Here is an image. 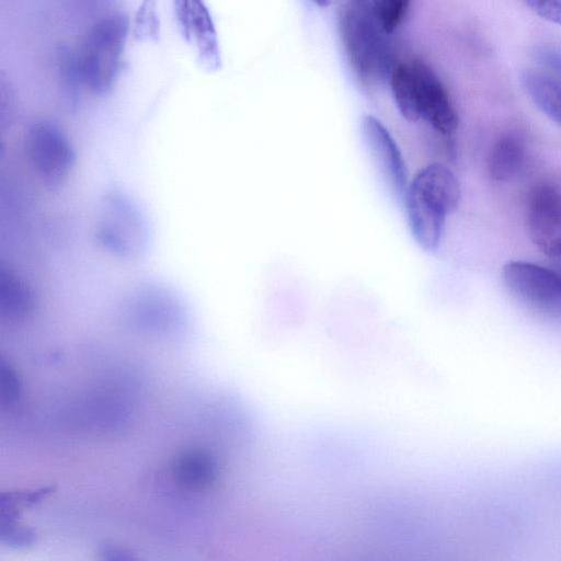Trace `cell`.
Returning <instances> with one entry per match:
<instances>
[{"mask_svg": "<svg viewBox=\"0 0 561 561\" xmlns=\"http://www.w3.org/2000/svg\"><path fill=\"white\" fill-rule=\"evenodd\" d=\"M388 82L394 103L405 119H424L444 135L457 129L459 118L449 94L428 65L420 60L396 62Z\"/></svg>", "mask_w": 561, "mask_h": 561, "instance_id": "1", "label": "cell"}, {"mask_svg": "<svg viewBox=\"0 0 561 561\" xmlns=\"http://www.w3.org/2000/svg\"><path fill=\"white\" fill-rule=\"evenodd\" d=\"M339 30L348 64L359 82L376 88L389 76L392 61L390 43L377 22L370 1H348L339 11Z\"/></svg>", "mask_w": 561, "mask_h": 561, "instance_id": "2", "label": "cell"}, {"mask_svg": "<svg viewBox=\"0 0 561 561\" xmlns=\"http://www.w3.org/2000/svg\"><path fill=\"white\" fill-rule=\"evenodd\" d=\"M456 175L440 163L421 169L405 192L409 225L415 240L427 251L437 249L446 216L460 201Z\"/></svg>", "mask_w": 561, "mask_h": 561, "instance_id": "3", "label": "cell"}, {"mask_svg": "<svg viewBox=\"0 0 561 561\" xmlns=\"http://www.w3.org/2000/svg\"><path fill=\"white\" fill-rule=\"evenodd\" d=\"M128 21L122 13L99 18L88 30L76 69L95 92L108 89L116 78L127 37Z\"/></svg>", "mask_w": 561, "mask_h": 561, "instance_id": "4", "label": "cell"}, {"mask_svg": "<svg viewBox=\"0 0 561 561\" xmlns=\"http://www.w3.org/2000/svg\"><path fill=\"white\" fill-rule=\"evenodd\" d=\"M506 293L546 320L561 322V273L528 261H511L501 274Z\"/></svg>", "mask_w": 561, "mask_h": 561, "instance_id": "5", "label": "cell"}, {"mask_svg": "<svg viewBox=\"0 0 561 561\" xmlns=\"http://www.w3.org/2000/svg\"><path fill=\"white\" fill-rule=\"evenodd\" d=\"M26 154L39 180L56 190L68 179L75 151L66 134L53 122L38 121L27 130Z\"/></svg>", "mask_w": 561, "mask_h": 561, "instance_id": "6", "label": "cell"}, {"mask_svg": "<svg viewBox=\"0 0 561 561\" xmlns=\"http://www.w3.org/2000/svg\"><path fill=\"white\" fill-rule=\"evenodd\" d=\"M526 225L536 248L551 260L561 257V191L535 185L527 197Z\"/></svg>", "mask_w": 561, "mask_h": 561, "instance_id": "7", "label": "cell"}, {"mask_svg": "<svg viewBox=\"0 0 561 561\" xmlns=\"http://www.w3.org/2000/svg\"><path fill=\"white\" fill-rule=\"evenodd\" d=\"M360 127L367 151L385 183L392 193L402 196L408 190L407 164L391 134L371 115L362 118Z\"/></svg>", "mask_w": 561, "mask_h": 561, "instance_id": "8", "label": "cell"}, {"mask_svg": "<svg viewBox=\"0 0 561 561\" xmlns=\"http://www.w3.org/2000/svg\"><path fill=\"white\" fill-rule=\"evenodd\" d=\"M524 159L525 151L522 141L515 136H503L490 151L489 173L496 181H508L520 172Z\"/></svg>", "mask_w": 561, "mask_h": 561, "instance_id": "9", "label": "cell"}, {"mask_svg": "<svg viewBox=\"0 0 561 561\" xmlns=\"http://www.w3.org/2000/svg\"><path fill=\"white\" fill-rule=\"evenodd\" d=\"M523 82L536 105L561 126V82L539 71H526Z\"/></svg>", "mask_w": 561, "mask_h": 561, "instance_id": "10", "label": "cell"}, {"mask_svg": "<svg viewBox=\"0 0 561 561\" xmlns=\"http://www.w3.org/2000/svg\"><path fill=\"white\" fill-rule=\"evenodd\" d=\"M370 4L377 22L389 36L401 25L410 9L407 0H370Z\"/></svg>", "mask_w": 561, "mask_h": 561, "instance_id": "11", "label": "cell"}, {"mask_svg": "<svg viewBox=\"0 0 561 561\" xmlns=\"http://www.w3.org/2000/svg\"><path fill=\"white\" fill-rule=\"evenodd\" d=\"M536 14L542 19L561 25V1H526Z\"/></svg>", "mask_w": 561, "mask_h": 561, "instance_id": "12", "label": "cell"}, {"mask_svg": "<svg viewBox=\"0 0 561 561\" xmlns=\"http://www.w3.org/2000/svg\"><path fill=\"white\" fill-rule=\"evenodd\" d=\"M536 58L545 67L551 69L561 77V51L552 47L543 46L537 49Z\"/></svg>", "mask_w": 561, "mask_h": 561, "instance_id": "13", "label": "cell"}, {"mask_svg": "<svg viewBox=\"0 0 561 561\" xmlns=\"http://www.w3.org/2000/svg\"><path fill=\"white\" fill-rule=\"evenodd\" d=\"M101 561H138L129 551L107 545L101 550Z\"/></svg>", "mask_w": 561, "mask_h": 561, "instance_id": "14", "label": "cell"}]
</instances>
